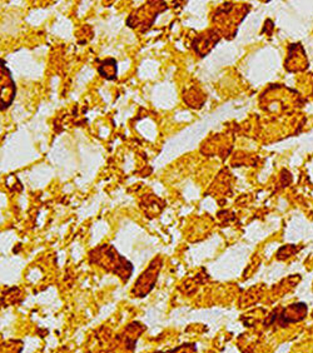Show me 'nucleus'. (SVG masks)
I'll use <instances>...</instances> for the list:
<instances>
[{
  "mask_svg": "<svg viewBox=\"0 0 313 353\" xmlns=\"http://www.w3.org/2000/svg\"><path fill=\"white\" fill-rule=\"evenodd\" d=\"M97 251L103 254L105 259H108L107 262H102L99 265H103L107 271H112L117 273L119 277H122L124 281H128L132 274L133 267L127 259L122 257L118 252L110 247V245H102Z\"/></svg>",
  "mask_w": 313,
  "mask_h": 353,
  "instance_id": "obj_1",
  "label": "nucleus"
}]
</instances>
